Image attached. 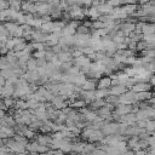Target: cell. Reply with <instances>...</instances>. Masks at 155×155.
Returning a JSON list of instances; mask_svg holds the SVG:
<instances>
[{
    "instance_id": "obj_7",
    "label": "cell",
    "mask_w": 155,
    "mask_h": 155,
    "mask_svg": "<svg viewBox=\"0 0 155 155\" xmlns=\"http://www.w3.org/2000/svg\"><path fill=\"white\" fill-rule=\"evenodd\" d=\"M127 87L122 86V85H115V86H111L109 88V94L110 96H116V97H120L122 94H125L127 92Z\"/></svg>"
},
{
    "instance_id": "obj_16",
    "label": "cell",
    "mask_w": 155,
    "mask_h": 155,
    "mask_svg": "<svg viewBox=\"0 0 155 155\" xmlns=\"http://www.w3.org/2000/svg\"><path fill=\"white\" fill-rule=\"evenodd\" d=\"M84 91H96L97 90V81L93 80H87L85 82V85L81 87Z\"/></svg>"
},
{
    "instance_id": "obj_11",
    "label": "cell",
    "mask_w": 155,
    "mask_h": 155,
    "mask_svg": "<svg viewBox=\"0 0 155 155\" xmlns=\"http://www.w3.org/2000/svg\"><path fill=\"white\" fill-rule=\"evenodd\" d=\"M85 142H74L73 143V147H71V151L74 154H84V149H85Z\"/></svg>"
},
{
    "instance_id": "obj_15",
    "label": "cell",
    "mask_w": 155,
    "mask_h": 155,
    "mask_svg": "<svg viewBox=\"0 0 155 155\" xmlns=\"http://www.w3.org/2000/svg\"><path fill=\"white\" fill-rule=\"evenodd\" d=\"M105 105V99H96V101H93L91 104H90V110H92V111H97L98 109H101L102 107H104Z\"/></svg>"
},
{
    "instance_id": "obj_26",
    "label": "cell",
    "mask_w": 155,
    "mask_h": 155,
    "mask_svg": "<svg viewBox=\"0 0 155 155\" xmlns=\"http://www.w3.org/2000/svg\"><path fill=\"white\" fill-rule=\"evenodd\" d=\"M143 40H144L148 45L155 47V34H151V35H144V36H143Z\"/></svg>"
},
{
    "instance_id": "obj_48",
    "label": "cell",
    "mask_w": 155,
    "mask_h": 155,
    "mask_svg": "<svg viewBox=\"0 0 155 155\" xmlns=\"http://www.w3.org/2000/svg\"><path fill=\"white\" fill-rule=\"evenodd\" d=\"M149 84H150L151 86H155V75H153V76L150 78V80H149Z\"/></svg>"
},
{
    "instance_id": "obj_35",
    "label": "cell",
    "mask_w": 155,
    "mask_h": 155,
    "mask_svg": "<svg viewBox=\"0 0 155 155\" xmlns=\"http://www.w3.org/2000/svg\"><path fill=\"white\" fill-rule=\"evenodd\" d=\"M5 47L8 50V51H12L15 48V41H13V38H8V40L6 41L5 44Z\"/></svg>"
},
{
    "instance_id": "obj_5",
    "label": "cell",
    "mask_w": 155,
    "mask_h": 155,
    "mask_svg": "<svg viewBox=\"0 0 155 155\" xmlns=\"http://www.w3.org/2000/svg\"><path fill=\"white\" fill-rule=\"evenodd\" d=\"M33 140H35V142L39 143L40 145L48 147V144H51V142H52V136H51V134H42V133H39V134L35 136V138H34Z\"/></svg>"
},
{
    "instance_id": "obj_34",
    "label": "cell",
    "mask_w": 155,
    "mask_h": 155,
    "mask_svg": "<svg viewBox=\"0 0 155 155\" xmlns=\"http://www.w3.org/2000/svg\"><path fill=\"white\" fill-rule=\"evenodd\" d=\"M148 44L144 41V40H142V41H139L138 44H137V51H145V50H148Z\"/></svg>"
},
{
    "instance_id": "obj_44",
    "label": "cell",
    "mask_w": 155,
    "mask_h": 155,
    "mask_svg": "<svg viewBox=\"0 0 155 155\" xmlns=\"http://www.w3.org/2000/svg\"><path fill=\"white\" fill-rule=\"evenodd\" d=\"M7 53H8V50H7L5 46H2V47L0 48V56H7Z\"/></svg>"
},
{
    "instance_id": "obj_46",
    "label": "cell",
    "mask_w": 155,
    "mask_h": 155,
    "mask_svg": "<svg viewBox=\"0 0 155 155\" xmlns=\"http://www.w3.org/2000/svg\"><path fill=\"white\" fill-rule=\"evenodd\" d=\"M119 155H134V151H132V150H126V151H124V153H120Z\"/></svg>"
},
{
    "instance_id": "obj_13",
    "label": "cell",
    "mask_w": 155,
    "mask_h": 155,
    "mask_svg": "<svg viewBox=\"0 0 155 155\" xmlns=\"http://www.w3.org/2000/svg\"><path fill=\"white\" fill-rule=\"evenodd\" d=\"M4 27L7 29V31L10 33V35L13 38V34H15V31L18 29V24L15 22V21H12V22H4Z\"/></svg>"
},
{
    "instance_id": "obj_36",
    "label": "cell",
    "mask_w": 155,
    "mask_h": 155,
    "mask_svg": "<svg viewBox=\"0 0 155 155\" xmlns=\"http://www.w3.org/2000/svg\"><path fill=\"white\" fill-rule=\"evenodd\" d=\"M71 56H73V58H79V57L84 56V53H82V51H81L80 48L75 47V48L71 50Z\"/></svg>"
},
{
    "instance_id": "obj_33",
    "label": "cell",
    "mask_w": 155,
    "mask_h": 155,
    "mask_svg": "<svg viewBox=\"0 0 155 155\" xmlns=\"http://www.w3.org/2000/svg\"><path fill=\"white\" fill-rule=\"evenodd\" d=\"M80 50L82 51V53H84L85 56H88V54H91V53H94V52H96V51L93 50V47H92V46H90V45H88V46H85V47H81Z\"/></svg>"
},
{
    "instance_id": "obj_32",
    "label": "cell",
    "mask_w": 155,
    "mask_h": 155,
    "mask_svg": "<svg viewBox=\"0 0 155 155\" xmlns=\"http://www.w3.org/2000/svg\"><path fill=\"white\" fill-rule=\"evenodd\" d=\"M124 73L128 76V78H133L134 75H136V69L131 65V67H126L125 69H124Z\"/></svg>"
},
{
    "instance_id": "obj_10",
    "label": "cell",
    "mask_w": 155,
    "mask_h": 155,
    "mask_svg": "<svg viewBox=\"0 0 155 155\" xmlns=\"http://www.w3.org/2000/svg\"><path fill=\"white\" fill-rule=\"evenodd\" d=\"M120 8H121V11H122L126 16H132V15H134V12L137 11L138 5H137V4H126V5H122Z\"/></svg>"
},
{
    "instance_id": "obj_47",
    "label": "cell",
    "mask_w": 155,
    "mask_h": 155,
    "mask_svg": "<svg viewBox=\"0 0 155 155\" xmlns=\"http://www.w3.org/2000/svg\"><path fill=\"white\" fill-rule=\"evenodd\" d=\"M53 151V155H65L61 149H57V150H52Z\"/></svg>"
},
{
    "instance_id": "obj_12",
    "label": "cell",
    "mask_w": 155,
    "mask_h": 155,
    "mask_svg": "<svg viewBox=\"0 0 155 155\" xmlns=\"http://www.w3.org/2000/svg\"><path fill=\"white\" fill-rule=\"evenodd\" d=\"M71 147H73V142L70 139H68V138H64L62 140V143H61L59 149L65 154V153H70L71 151Z\"/></svg>"
},
{
    "instance_id": "obj_43",
    "label": "cell",
    "mask_w": 155,
    "mask_h": 155,
    "mask_svg": "<svg viewBox=\"0 0 155 155\" xmlns=\"http://www.w3.org/2000/svg\"><path fill=\"white\" fill-rule=\"evenodd\" d=\"M136 126H137V127H139V128H145V126H147V121H143V120H137Z\"/></svg>"
},
{
    "instance_id": "obj_37",
    "label": "cell",
    "mask_w": 155,
    "mask_h": 155,
    "mask_svg": "<svg viewBox=\"0 0 155 155\" xmlns=\"http://www.w3.org/2000/svg\"><path fill=\"white\" fill-rule=\"evenodd\" d=\"M33 56H34V58H36V59H45L46 51H35Z\"/></svg>"
},
{
    "instance_id": "obj_39",
    "label": "cell",
    "mask_w": 155,
    "mask_h": 155,
    "mask_svg": "<svg viewBox=\"0 0 155 155\" xmlns=\"http://www.w3.org/2000/svg\"><path fill=\"white\" fill-rule=\"evenodd\" d=\"M68 74H70V75H78V74H80V68H79V67L73 65V67L69 69Z\"/></svg>"
},
{
    "instance_id": "obj_19",
    "label": "cell",
    "mask_w": 155,
    "mask_h": 155,
    "mask_svg": "<svg viewBox=\"0 0 155 155\" xmlns=\"http://www.w3.org/2000/svg\"><path fill=\"white\" fill-rule=\"evenodd\" d=\"M27 70H29V71L38 70V59H36V58L31 57V58L28 61V63H27Z\"/></svg>"
},
{
    "instance_id": "obj_4",
    "label": "cell",
    "mask_w": 155,
    "mask_h": 155,
    "mask_svg": "<svg viewBox=\"0 0 155 155\" xmlns=\"http://www.w3.org/2000/svg\"><path fill=\"white\" fill-rule=\"evenodd\" d=\"M151 88H153V86L149 82H137V84H134L131 87V90L133 92H136V93H139V92H149V91H151Z\"/></svg>"
},
{
    "instance_id": "obj_8",
    "label": "cell",
    "mask_w": 155,
    "mask_h": 155,
    "mask_svg": "<svg viewBox=\"0 0 155 155\" xmlns=\"http://www.w3.org/2000/svg\"><path fill=\"white\" fill-rule=\"evenodd\" d=\"M104 134H103V132L101 131V130H93V132L91 133V136L88 137V143H101L103 139H104Z\"/></svg>"
},
{
    "instance_id": "obj_24",
    "label": "cell",
    "mask_w": 155,
    "mask_h": 155,
    "mask_svg": "<svg viewBox=\"0 0 155 155\" xmlns=\"http://www.w3.org/2000/svg\"><path fill=\"white\" fill-rule=\"evenodd\" d=\"M13 139H15L16 142L21 143V144L24 145V147H27V145L29 144V139H27L24 136H21V134H16V136L13 137Z\"/></svg>"
},
{
    "instance_id": "obj_14",
    "label": "cell",
    "mask_w": 155,
    "mask_h": 155,
    "mask_svg": "<svg viewBox=\"0 0 155 155\" xmlns=\"http://www.w3.org/2000/svg\"><path fill=\"white\" fill-rule=\"evenodd\" d=\"M153 98V92H139L137 93V102H148Z\"/></svg>"
},
{
    "instance_id": "obj_18",
    "label": "cell",
    "mask_w": 155,
    "mask_h": 155,
    "mask_svg": "<svg viewBox=\"0 0 155 155\" xmlns=\"http://www.w3.org/2000/svg\"><path fill=\"white\" fill-rule=\"evenodd\" d=\"M69 107L70 108H73V109H75V110H80V109H82V108H85L86 107V102L84 101V99H76L75 102H73V103H70L69 104Z\"/></svg>"
},
{
    "instance_id": "obj_28",
    "label": "cell",
    "mask_w": 155,
    "mask_h": 155,
    "mask_svg": "<svg viewBox=\"0 0 155 155\" xmlns=\"http://www.w3.org/2000/svg\"><path fill=\"white\" fill-rule=\"evenodd\" d=\"M91 30L92 29H88V28H86L84 24H81L78 29H76V34H81V35H88V34H91Z\"/></svg>"
},
{
    "instance_id": "obj_50",
    "label": "cell",
    "mask_w": 155,
    "mask_h": 155,
    "mask_svg": "<svg viewBox=\"0 0 155 155\" xmlns=\"http://www.w3.org/2000/svg\"><path fill=\"white\" fill-rule=\"evenodd\" d=\"M153 67H154V70H155V61L153 62Z\"/></svg>"
},
{
    "instance_id": "obj_6",
    "label": "cell",
    "mask_w": 155,
    "mask_h": 155,
    "mask_svg": "<svg viewBox=\"0 0 155 155\" xmlns=\"http://www.w3.org/2000/svg\"><path fill=\"white\" fill-rule=\"evenodd\" d=\"M111 87V79L109 76H102L97 81V90H109Z\"/></svg>"
},
{
    "instance_id": "obj_30",
    "label": "cell",
    "mask_w": 155,
    "mask_h": 155,
    "mask_svg": "<svg viewBox=\"0 0 155 155\" xmlns=\"http://www.w3.org/2000/svg\"><path fill=\"white\" fill-rule=\"evenodd\" d=\"M105 103H109V104H113V105H117L119 104V97H116V96H108L107 98H105Z\"/></svg>"
},
{
    "instance_id": "obj_31",
    "label": "cell",
    "mask_w": 155,
    "mask_h": 155,
    "mask_svg": "<svg viewBox=\"0 0 155 155\" xmlns=\"http://www.w3.org/2000/svg\"><path fill=\"white\" fill-rule=\"evenodd\" d=\"M23 136L27 138V139H34L35 138V136H36V133L33 131V130H30L29 127L23 132Z\"/></svg>"
},
{
    "instance_id": "obj_9",
    "label": "cell",
    "mask_w": 155,
    "mask_h": 155,
    "mask_svg": "<svg viewBox=\"0 0 155 155\" xmlns=\"http://www.w3.org/2000/svg\"><path fill=\"white\" fill-rule=\"evenodd\" d=\"M22 11H23L24 13H31V15H36L38 8H36L35 2H31V1H25V2H22Z\"/></svg>"
},
{
    "instance_id": "obj_45",
    "label": "cell",
    "mask_w": 155,
    "mask_h": 155,
    "mask_svg": "<svg viewBox=\"0 0 155 155\" xmlns=\"http://www.w3.org/2000/svg\"><path fill=\"white\" fill-rule=\"evenodd\" d=\"M6 85V79L0 74V86H5Z\"/></svg>"
},
{
    "instance_id": "obj_1",
    "label": "cell",
    "mask_w": 155,
    "mask_h": 155,
    "mask_svg": "<svg viewBox=\"0 0 155 155\" xmlns=\"http://www.w3.org/2000/svg\"><path fill=\"white\" fill-rule=\"evenodd\" d=\"M6 145L8 147L10 151H11V153H15V154H21V153H25V151H27L25 147L22 145L21 143H18V142H16L13 138H8Z\"/></svg>"
},
{
    "instance_id": "obj_29",
    "label": "cell",
    "mask_w": 155,
    "mask_h": 155,
    "mask_svg": "<svg viewBox=\"0 0 155 155\" xmlns=\"http://www.w3.org/2000/svg\"><path fill=\"white\" fill-rule=\"evenodd\" d=\"M145 131L149 132V133H154V132H155V120H149V121H147Z\"/></svg>"
},
{
    "instance_id": "obj_2",
    "label": "cell",
    "mask_w": 155,
    "mask_h": 155,
    "mask_svg": "<svg viewBox=\"0 0 155 155\" xmlns=\"http://www.w3.org/2000/svg\"><path fill=\"white\" fill-rule=\"evenodd\" d=\"M116 122H119V124H126L127 126H134L136 122H137V116H136L134 113H130L127 115H124V116L117 117Z\"/></svg>"
},
{
    "instance_id": "obj_51",
    "label": "cell",
    "mask_w": 155,
    "mask_h": 155,
    "mask_svg": "<svg viewBox=\"0 0 155 155\" xmlns=\"http://www.w3.org/2000/svg\"><path fill=\"white\" fill-rule=\"evenodd\" d=\"M29 155H34V154H29Z\"/></svg>"
},
{
    "instance_id": "obj_49",
    "label": "cell",
    "mask_w": 155,
    "mask_h": 155,
    "mask_svg": "<svg viewBox=\"0 0 155 155\" xmlns=\"http://www.w3.org/2000/svg\"><path fill=\"white\" fill-rule=\"evenodd\" d=\"M153 97H155V87H154V91H153Z\"/></svg>"
},
{
    "instance_id": "obj_25",
    "label": "cell",
    "mask_w": 155,
    "mask_h": 155,
    "mask_svg": "<svg viewBox=\"0 0 155 155\" xmlns=\"http://www.w3.org/2000/svg\"><path fill=\"white\" fill-rule=\"evenodd\" d=\"M31 46H33V50L35 51H46L47 48V46L44 42H31Z\"/></svg>"
},
{
    "instance_id": "obj_27",
    "label": "cell",
    "mask_w": 155,
    "mask_h": 155,
    "mask_svg": "<svg viewBox=\"0 0 155 155\" xmlns=\"http://www.w3.org/2000/svg\"><path fill=\"white\" fill-rule=\"evenodd\" d=\"M10 8L15 11H22V2L21 1H8Z\"/></svg>"
},
{
    "instance_id": "obj_21",
    "label": "cell",
    "mask_w": 155,
    "mask_h": 155,
    "mask_svg": "<svg viewBox=\"0 0 155 155\" xmlns=\"http://www.w3.org/2000/svg\"><path fill=\"white\" fill-rule=\"evenodd\" d=\"M109 96V90H96V99H105Z\"/></svg>"
},
{
    "instance_id": "obj_38",
    "label": "cell",
    "mask_w": 155,
    "mask_h": 155,
    "mask_svg": "<svg viewBox=\"0 0 155 155\" xmlns=\"http://www.w3.org/2000/svg\"><path fill=\"white\" fill-rule=\"evenodd\" d=\"M48 64V62L46 59H38V69H42V68H46Z\"/></svg>"
},
{
    "instance_id": "obj_41",
    "label": "cell",
    "mask_w": 155,
    "mask_h": 155,
    "mask_svg": "<svg viewBox=\"0 0 155 155\" xmlns=\"http://www.w3.org/2000/svg\"><path fill=\"white\" fill-rule=\"evenodd\" d=\"M7 8H10L8 2H7V1H2V0H0V11L7 10Z\"/></svg>"
},
{
    "instance_id": "obj_20",
    "label": "cell",
    "mask_w": 155,
    "mask_h": 155,
    "mask_svg": "<svg viewBox=\"0 0 155 155\" xmlns=\"http://www.w3.org/2000/svg\"><path fill=\"white\" fill-rule=\"evenodd\" d=\"M76 34V29H74V28H71L70 25H65L64 28H63V30H62V35L63 36H74Z\"/></svg>"
},
{
    "instance_id": "obj_40",
    "label": "cell",
    "mask_w": 155,
    "mask_h": 155,
    "mask_svg": "<svg viewBox=\"0 0 155 155\" xmlns=\"http://www.w3.org/2000/svg\"><path fill=\"white\" fill-rule=\"evenodd\" d=\"M8 153H11V151H10V149H8L7 145H1L0 147V155H6Z\"/></svg>"
},
{
    "instance_id": "obj_17",
    "label": "cell",
    "mask_w": 155,
    "mask_h": 155,
    "mask_svg": "<svg viewBox=\"0 0 155 155\" xmlns=\"http://www.w3.org/2000/svg\"><path fill=\"white\" fill-rule=\"evenodd\" d=\"M12 68H13V67L8 63L7 57H6V56H0V70H6V69L12 70Z\"/></svg>"
},
{
    "instance_id": "obj_42",
    "label": "cell",
    "mask_w": 155,
    "mask_h": 155,
    "mask_svg": "<svg viewBox=\"0 0 155 155\" xmlns=\"http://www.w3.org/2000/svg\"><path fill=\"white\" fill-rule=\"evenodd\" d=\"M91 155H107V153H105L104 150H101L99 148H96V149L92 151Z\"/></svg>"
},
{
    "instance_id": "obj_3",
    "label": "cell",
    "mask_w": 155,
    "mask_h": 155,
    "mask_svg": "<svg viewBox=\"0 0 155 155\" xmlns=\"http://www.w3.org/2000/svg\"><path fill=\"white\" fill-rule=\"evenodd\" d=\"M69 16H70V21L74 19V21H79L81 18L85 17V13H84V8L81 6H75V7H71L69 10Z\"/></svg>"
},
{
    "instance_id": "obj_22",
    "label": "cell",
    "mask_w": 155,
    "mask_h": 155,
    "mask_svg": "<svg viewBox=\"0 0 155 155\" xmlns=\"http://www.w3.org/2000/svg\"><path fill=\"white\" fill-rule=\"evenodd\" d=\"M15 109H17V110H27L28 109V103L25 101H23V99H17Z\"/></svg>"
},
{
    "instance_id": "obj_23",
    "label": "cell",
    "mask_w": 155,
    "mask_h": 155,
    "mask_svg": "<svg viewBox=\"0 0 155 155\" xmlns=\"http://www.w3.org/2000/svg\"><path fill=\"white\" fill-rule=\"evenodd\" d=\"M107 28V24L101 22V21H92V29L93 30H99V29H105Z\"/></svg>"
}]
</instances>
